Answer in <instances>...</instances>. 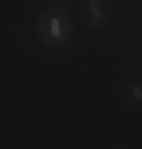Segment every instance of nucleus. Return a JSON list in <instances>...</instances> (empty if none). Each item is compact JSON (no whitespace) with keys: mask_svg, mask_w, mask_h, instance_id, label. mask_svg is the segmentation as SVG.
Segmentation results:
<instances>
[{"mask_svg":"<svg viewBox=\"0 0 142 149\" xmlns=\"http://www.w3.org/2000/svg\"><path fill=\"white\" fill-rule=\"evenodd\" d=\"M40 33L43 43L52 49H62L70 44L73 36L72 22L61 9H47L41 16Z\"/></svg>","mask_w":142,"mask_h":149,"instance_id":"nucleus-1","label":"nucleus"},{"mask_svg":"<svg viewBox=\"0 0 142 149\" xmlns=\"http://www.w3.org/2000/svg\"><path fill=\"white\" fill-rule=\"evenodd\" d=\"M120 94L127 108L142 113V76L134 74L124 79L120 87Z\"/></svg>","mask_w":142,"mask_h":149,"instance_id":"nucleus-2","label":"nucleus"},{"mask_svg":"<svg viewBox=\"0 0 142 149\" xmlns=\"http://www.w3.org/2000/svg\"><path fill=\"white\" fill-rule=\"evenodd\" d=\"M132 56L134 60L142 67V36L134 42L132 49Z\"/></svg>","mask_w":142,"mask_h":149,"instance_id":"nucleus-3","label":"nucleus"},{"mask_svg":"<svg viewBox=\"0 0 142 149\" xmlns=\"http://www.w3.org/2000/svg\"><path fill=\"white\" fill-rule=\"evenodd\" d=\"M91 23H92V26L94 28H99L100 26V20L99 19H97L96 17H91Z\"/></svg>","mask_w":142,"mask_h":149,"instance_id":"nucleus-4","label":"nucleus"},{"mask_svg":"<svg viewBox=\"0 0 142 149\" xmlns=\"http://www.w3.org/2000/svg\"><path fill=\"white\" fill-rule=\"evenodd\" d=\"M89 3L91 7H97V6H99L98 5V0H89Z\"/></svg>","mask_w":142,"mask_h":149,"instance_id":"nucleus-5","label":"nucleus"}]
</instances>
